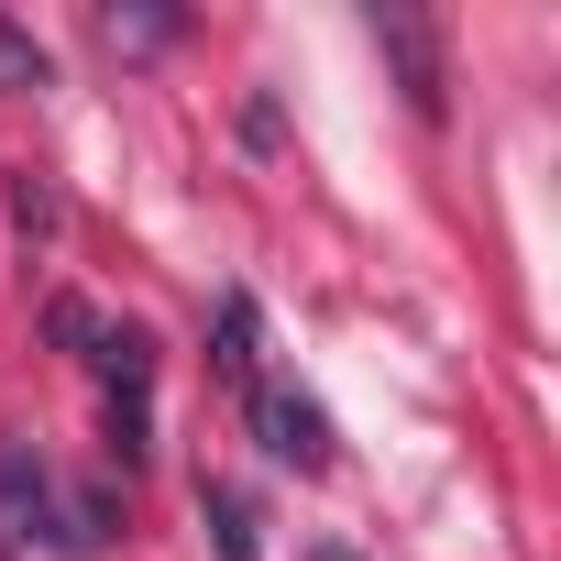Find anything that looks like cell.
Returning a JSON list of instances; mask_svg holds the SVG:
<instances>
[{"instance_id": "obj_1", "label": "cell", "mask_w": 561, "mask_h": 561, "mask_svg": "<svg viewBox=\"0 0 561 561\" xmlns=\"http://www.w3.org/2000/svg\"><path fill=\"white\" fill-rule=\"evenodd\" d=\"M0 550H78V506L56 495L34 440H0Z\"/></svg>"}, {"instance_id": "obj_2", "label": "cell", "mask_w": 561, "mask_h": 561, "mask_svg": "<svg viewBox=\"0 0 561 561\" xmlns=\"http://www.w3.org/2000/svg\"><path fill=\"white\" fill-rule=\"evenodd\" d=\"M364 34H375V56L397 67L408 111H419V122H440V111H451V67H440V34H430V12H408V0H375V12H364Z\"/></svg>"}, {"instance_id": "obj_3", "label": "cell", "mask_w": 561, "mask_h": 561, "mask_svg": "<svg viewBox=\"0 0 561 561\" xmlns=\"http://www.w3.org/2000/svg\"><path fill=\"white\" fill-rule=\"evenodd\" d=\"M242 397H253V430H264V451L287 462V473H331V408H320L309 386H287V375H253Z\"/></svg>"}, {"instance_id": "obj_4", "label": "cell", "mask_w": 561, "mask_h": 561, "mask_svg": "<svg viewBox=\"0 0 561 561\" xmlns=\"http://www.w3.org/2000/svg\"><path fill=\"white\" fill-rule=\"evenodd\" d=\"M198 517H209L220 561H264V517H253V495H242V484H198Z\"/></svg>"}, {"instance_id": "obj_5", "label": "cell", "mask_w": 561, "mask_h": 561, "mask_svg": "<svg viewBox=\"0 0 561 561\" xmlns=\"http://www.w3.org/2000/svg\"><path fill=\"white\" fill-rule=\"evenodd\" d=\"M23 89H56V56L34 45V23L0 12V100H23Z\"/></svg>"}, {"instance_id": "obj_6", "label": "cell", "mask_w": 561, "mask_h": 561, "mask_svg": "<svg viewBox=\"0 0 561 561\" xmlns=\"http://www.w3.org/2000/svg\"><path fill=\"white\" fill-rule=\"evenodd\" d=\"M209 364H220L231 386H253V375H264V364H253V298H220V353H209Z\"/></svg>"}, {"instance_id": "obj_7", "label": "cell", "mask_w": 561, "mask_h": 561, "mask_svg": "<svg viewBox=\"0 0 561 561\" xmlns=\"http://www.w3.org/2000/svg\"><path fill=\"white\" fill-rule=\"evenodd\" d=\"M100 34H111V45H165V34H176V12H111Z\"/></svg>"}, {"instance_id": "obj_8", "label": "cell", "mask_w": 561, "mask_h": 561, "mask_svg": "<svg viewBox=\"0 0 561 561\" xmlns=\"http://www.w3.org/2000/svg\"><path fill=\"white\" fill-rule=\"evenodd\" d=\"M309 561H353V550H342V539H320V550H309Z\"/></svg>"}]
</instances>
